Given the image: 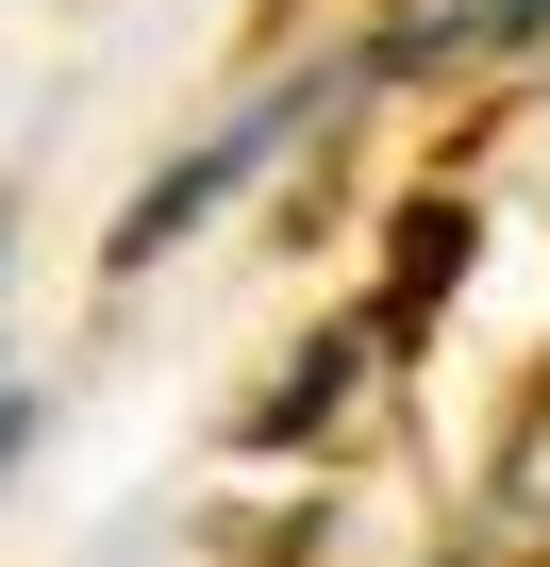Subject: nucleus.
Masks as SVG:
<instances>
[{
    "mask_svg": "<svg viewBox=\"0 0 550 567\" xmlns=\"http://www.w3.org/2000/svg\"><path fill=\"white\" fill-rule=\"evenodd\" d=\"M450 267H467V200H417V217H401V267H384V318H367V351H417V318L450 301Z\"/></svg>",
    "mask_w": 550,
    "mask_h": 567,
    "instance_id": "obj_2",
    "label": "nucleus"
},
{
    "mask_svg": "<svg viewBox=\"0 0 550 567\" xmlns=\"http://www.w3.org/2000/svg\"><path fill=\"white\" fill-rule=\"evenodd\" d=\"M318 101H334V68H301V84H267V101H250L234 134H200V151H184V167H167V184H151L134 217H117V267H151V250H184V234H200V217H217V200H234V184L267 167V151H284V134H301Z\"/></svg>",
    "mask_w": 550,
    "mask_h": 567,
    "instance_id": "obj_1",
    "label": "nucleus"
},
{
    "mask_svg": "<svg viewBox=\"0 0 550 567\" xmlns=\"http://www.w3.org/2000/svg\"><path fill=\"white\" fill-rule=\"evenodd\" d=\"M484 550L550 567V384H533V417L500 434V484H484Z\"/></svg>",
    "mask_w": 550,
    "mask_h": 567,
    "instance_id": "obj_3",
    "label": "nucleus"
},
{
    "mask_svg": "<svg viewBox=\"0 0 550 567\" xmlns=\"http://www.w3.org/2000/svg\"><path fill=\"white\" fill-rule=\"evenodd\" d=\"M34 451V384H0V467H18Z\"/></svg>",
    "mask_w": 550,
    "mask_h": 567,
    "instance_id": "obj_4",
    "label": "nucleus"
},
{
    "mask_svg": "<svg viewBox=\"0 0 550 567\" xmlns=\"http://www.w3.org/2000/svg\"><path fill=\"white\" fill-rule=\"evenodd\" d=\"M0 250H18V234H0Z\"/></svg>",
    "mask_w": 550,
    "mask_h": 567,
    "instance_id": "obj_5",
    "label": "nucleus"
}]
</instances>
